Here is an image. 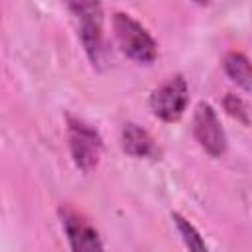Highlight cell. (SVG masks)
<instances>
[{"label":"cell","mask_w":252,"mask_h":252,"mask_svg":"<svg viewBox=\"0 0 252 252\" xmlns=\"http://www.w3.org/2000/svg\"><path fill=\"white\" fill-rule=\"evenodd\" d=\"M112 26H114L118 45L130 59H134L138 63H152L156 59L158 45H156L154 37L130 14L116 12L112 18Z\"/></svg>","instance_id":"cell-1"},{"label":"cell","mask_w":252,"mask_h":252,"mask_svg":"<svg viewBox=\"0 0 252 252\" xmlns=\"http://www.w3.org/2000/svg\"><path fill=\"white\" fill-rule=\"evenodd\" d=\"M79 22V37L93 65L102 53V6L98 2H71L67 6Z\"/></svg>","instance_id":"cell-2"},{"label":"cell","mask_w":252,"mask_h":252,"mask_svg":"<svg viewBox=\"0 0 252 252\" xmlns=\"http://www.w3.org/2000/svg\"><path fill=\"white\" fill-rule=\"evenodd\" d=\"M69 150H71L75 165L81 171L89 173L98 163L100 150H102V138L87 122L69 116Z\"/></svg>","instance_id":"cell-3"},{"label":"cell","mask_w":252,"mask_h":252,"mask_svg":"<svg viewBox=\"0 0 252 252\" xmlns=\"http://www.w3.org/2000/svg\"><path fill=\"white\" fill-rule=\"evenodd\" d=\"M187 102H189V89L181 75L169 77L150 96L152 112L165 122H177L183 116Z\"/></svg>","instance_id":"cell-4"},{"label":"cell","mask_w":252,"mask_h":252,"mask_svg":"<svg viewBox=\"0 0 252 252\" xmlns=\"http://www.w3.org/2000/svg\"><path fill=\"white\" fill-rule=\"evenodd\" d=\"M193 134L197 138V142L201 144V148L219 158L224 154L226 150V136H224V130L219 122V116L215 112V108L201 100L197 106H195V112H193Z\"/></svg>","instance_id":"cell-5"},{"label":"cell","mask_w":252,"mask_h":252,"mask_svg":"<svg viewBox=\"0 0 252 252\" xmlns=\"http://www.w3.org/2000/svg\"><path fill=\"white\" fill-rule=\"evenodd\" d=\"M59 215L73 252H102V242L98 238V232L81 215H77L69 207L61 209Z\"/></svg>","instance_id":"cell-6"},{"label":"cell","mask_w":252,"mask_h":252,"mask_svg":"<svg viewBox=\"0 0 252 252\" xmlns=\"http://www.w3.org/2000/svg\"><path fill=\"white\" fill-rule=\"evenodd\" d=\"M122 150L132 158H148L154 154V140L152 136L138 124L126 122L120 132Z\"/></svg>","instance_id":"cell-7"},{"label":"cell","mask_w":252,"mask_h":252,"mask_svg":"<svg viewBox=\"0 0 252 252\" xmlns=\"http://www.w3.org/2000/svg\"><path fill=\"white\" fill-rule=\"evenodd\" d=\"M222 67L226 75L246 93L252 89V71H250V61L246 59L244 53L240 51H228L222 59Z\"/></svg>","instance_id":"cell-8"},{"label":"cell","mask_w":252,"mask_h":252,"mask_svg":"<svg viewBox=\"0 0 252 252\" xmlns=\"http://www.w3.org/2000/svg\"><path fill=\"white\" fill-rule=\"evenodd\" d=\"M171 219H173V222H175V226L181 234V240H183V244L187 246L189 252H209V248H207L205 240L201 238L199 230L185 217H181L179 213H171Z\"/></svg>","instance_id":"cell-9"},{"label":"cell","mask_w":252,"mask_h":252,"mask_svg":"<svg viewBox=\"0 0 252 252\" xmlns=\"http://www.w3.org/2000/svg\"><path fill=\"white\" fill-rule=\"evenodd\" d=\"M222 106H224V110H226L232 118L240 120L244 126L250 124V118H248V106H246V102H244L240 96L228 93V94L222 98Z\"/></svg>","instance_id":"cell-10"}]
</instances>
